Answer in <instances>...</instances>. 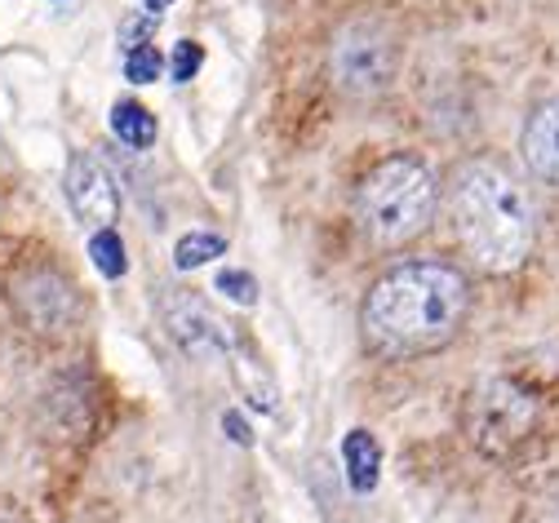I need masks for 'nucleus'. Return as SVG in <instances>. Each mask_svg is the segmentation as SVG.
Masks as SVG:
<instances>
[{"instance_id":"1","label":"nucleus","mask_w":559,"mask_h":523,"mask_svg":"<svg viewBox=\"0 0 559 523\" xmlns=\"http://www.w3.org/2000/svg\"><path fill=\"white\" fill-rule=\"evenodd\" d=\"M466 280L444 262H404L365 297V337L378 355L413 359L449 346L466 320Z\"/></svg>"},{"instance_id":"2","label":"nucleus","mask_w":559,"mask_h":523,"mask_svg":"<svg viewBox=\"0 0 559 523\" xmlns=\"http://www.w3.org/2000/svg\"><path fill=\"white\" fill-rule=\"evenodd\" d=\"M449 227L484 271H515L533 249V209L498 165H462L449 187Z\"/></svg>"},{"instance_id":"3","label":"nucleus","mask_w":559,"mask_h":523,"mask_svg":"<svg viewBox=\"0 0 559 523\" xmlns=\"http://www.w3.org/2000/svg\"><path fill=\"white\" fill-rule=\"evenodd\" d=\"M436 200L440 187L431 178V169L423 161H382L356 195V213H360V227L378 249H395L408 245L417 231H427V222L436 217Z\"/></svg>"},{"instance_id":"4","label":"nucleus","mask_w":559,"mask_h":523,"mask_svg":"<svg viewBox=\"0 0 559 523\" xmlns=\"http://www.w3.org/2000/svg\"><path fill=\"white\" fill-rule=\"evenodd\" d=\"M462 426H466V439L484 457L507 462L537 430V400L524 387H515L511 378H488L466 395Z\"/></svg>"},{"instance_id":"5","label":"nucleus","mask_w":559,"mask_h":523,"mask_svg":"<svg viewBox=\"0 0 559 523\" xmlns=\"http://www.w3.org/2000/svg\"><path fill=\"white\" fill-rule=\"evenodd\" d=\"M395 62H400V45L386 32V23L378 19H356L333 36V81L342 94L352 98H373L395 81Z\"/></svg>"},{"instance_id":"6","label":"nucleus","mask_w":559,"mask_h":523,"mask_svg":"<svg viewBox=\"0 0 559 523\" xmlns=\"http://www.w3.org/2000/svg\"><path fill=\"white\" fill-rule=\"evenodd\" d=\"M10 302H14L19 320H23L32 333H40V337H62V333H72L76 320H81V297H76V288L67 284L58 271H45V266L14 275Z\"/></svg>"},{"instance_id":"7","label":"nucleus","mask_w":559,"mask_h":523,"mask_svg":"<svg viewBox=\"0 0 559 523\" xmlns=\"http://www.w3.org/2000/svg\"><path fill=\"white\" fill-rule=\"evenodd\" d=\"M165 320H169L174 342H178L191 359H200V364L227 359V355L236 350V337H231L227 320L209 311L195 293H174L169 302H165Z\"/></svg>"},{"instance_id":"8","label":"nucleus","mask_w":559,"mask_h":523,"mask_svg":"<svg viewBox=\"0 0 559 523\" xmlns=\"http://www.w3.org/2000/svg\"><path fill=\"white\" fill-rule=\"evenodd\" d=\"M67 204L85 222L90 231H103L120 217V191L111 169L94 156V152H76L67 165Z\"/></svg>"},{"instance_id":"9","label":"nucleus","mask_w":559,"mask_h":523,"mask_svg":"<svg viewBox=\"0 0 559 523\" xmlns=\"http://www.w3.org/2000/svg\"><path fill=\"white\" fill-rule=\"evenodd\" d=\"M524 165L542 182H559V98L542 103L524 124Z\"/></svg>"},{"instance_id":"10","label":"nucleus","mask_w":559,"mask_h":523,"mask_svg":"<svg viewBox=\"0 0 559 523\" xmlns=\"http://www.w3.org/2000/svg\"><path fill=\"white\" fill-rule=\"evenodd\" d=\"M342 466H346V484L356 492H373L378 475H382V448L369 430H352L342 439Z\"/></svg>"},{"instance_id":"11","label":"nucleus","mask_w":559,"mask_h":523,"mask_svg":"<svg viewBox=\"0 0 559 523\" xmlns=\"http://www.w3.org/2000/svg\"><path fill=\"white\" fill-rule=\"evenodd\" d=\"M111 129L124 146H133V152H147V146L156 142V116L147 107H138V103H116L111 107Z\"/></svg>"},{"instance_id":"12","label":"nucleus","mask_w":559,"mask_h":523,"mask_svg":"<svg viewBox=\"0 0 559 523\" xmlns=\"http://www.w3.org/2000/svg\"><path fill=\"white\" fill-rule=\"evenodd\" d=\"M223 253H227V240L218 231H187L178 240V249H174V262H178V271H195L204 262L223 258Z\"/></svg>"},{"instance_id":"13","label":"nucleus","mask_w":559,"mask_h":523,"mask_svg":"<svg viewBox=\"0 0 559 523\" xmlns=\"http://www.w3.org/2000/svg\"><path fill=\"white\" fill-rule=\"evenodd\" d=\"M90 258H94V266L107 275V280H120L124 275V245H120V236L111 231V227H103V231H94V240H90Z\"/></svg>"},{"instance_id":"14","label":"nucleus","mask_w":559,"mask_h":523,"mask_svg":"<svg viewBox=\"0 0 559 523\" xmlns=\"http://www.w3.org/2000/svg\"><path fill=\"white\" fill-rule=\"evenodd\" d=\"M160 71H165V58H160L152 45L129 49V58H124V76H129L133 85H156Z\"/></svg>"},{"instance_id":"15","label":"nucleus","mask_w":559,"mask_h":523,"mask_svg":"<svg viewBox=\"0 0 559 523\" xmlns=\"http://www.w3.org/2000/svg\"><path fill=\"white\" fill-rule=\"evenodd\" d=\"M214 293L231 297L236 307H253V302H258V280H253L249 271H218V280H214Z\"/></svg>"},{"instance_id":"16","label":"nucleus","mask_w":559,"mask_h":523,"mask_svg":"<svg viewBox=\"0 0 559 523\" xmlns=\"http://www.w3.org/2000/svg\"><path fill=\"white\" fill-rule=\"evenodd\" d=\"M200 62H204V49L195 45V40H178L174 45V54H169V71H174V81L182 85V81H191L195 71H200Z\"/></svg>"},{"instance_id":"17","label":"nucleus","mask_w":559,"mask_h":523,"mask_svg":"<svg viewBox=\"0 0 559 523\" xmlns=\"http://www.w3.org/2000/svg\"><path fill=\"white\" fill-rule=\"evenodd\" d=\"M152 36H156V14H143V19L129 14V19L120 23V45H124V54L152 45Z\"/></svg>"},{"instance_id":"18","label":"nucleus","mask_w":559,"mask_h":523,"mask_svg":"<svg viewBox=\"0 0 559 523\" xmlns=\"http://www.w3.org/2000/svg\"><path fill=\"white\" fill-rule=\"evenodd\" d=\"M223 426H227V435H231L236 443H245V448L253 443V430H249V421H245L240 413H227V417H223Z\"/></svg>"},{"instance_id":"19","label":"nucleus","mask_w":559,"mask_h":523,"mask_svg":"<svg viewBox=\"0 0 559 523\" xmlns=\"http://www.w3.org/2000/svg\"><path fill=\"white\" fill-rule=\"evenodd\" d=\"M0 523H32V519L14 497H0Z\"/></svg>"},{"instance_id":"20","label":"nucleus","mask_w":559,"mask_h":523,"mask_svg":"<svg viewBox=\"0 0 559 523\" xmlns=\"http://www.w3.org/2000/svg\"><path fill=\"white\" fill-rule=\"evenodd\" d=\"M143 5H147V14H156V19H160V14L174 5V0H143Z\"/></svg>"}]
</instances>
